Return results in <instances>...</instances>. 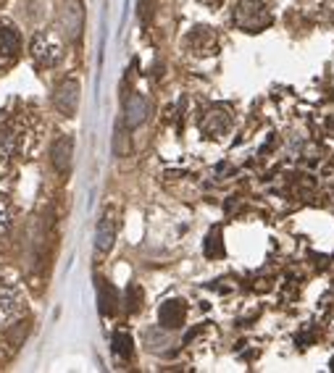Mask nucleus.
I'll use <instances>...</instances> for the list:
<instances>
[{
	"mask_svg": "<svg viewBox=\"0 0 334 373\" xmlns=\"http://www.w3.org/2000/svg\"><path fill=\"white\" fill-rule=\"evenodd\" d=\"M147 113V100L142 95H132L127 100V126H140L145 121Z\"/></svg>",
	"mask_w": 334,
	"mask_h": 373,
	"instance_id": "14",
	"label": "nucleus"
},
{
	"mask_svg": "<svg viewBox=\"0 0 334 373\" xmlns=\"http://www.w3.org/2000/svg\"><path fill=\"white\" fill-rule=\"evenodd\" d=\"M98 307L108 318L116 316V310H119V292L106 279H98Z\"/></svg>",
	"mask_w": 334,
	"mask_h": 373,
	"instance_id": "11",
	"label": "nucleus"
},
{
	"mask_svg": "<svg viewBox=\"0 0 334 373\" xmlns=\"http://www.w3.org/2000/svg\"><path fill=\"white\" fill-rule=\"evenodd\" d=\"M329 371H334V358H332V363H329Z\"/></svg>",
	"mask_w": 334,
	"mask_h": 373,
	"instance_id": "21",
	"label": "nucleus"
},
{
	"mask_svg": "<svg viewBox=\"0 0 334 373\" xmlns=\"http://www.w3.org/2000/svg\"><path fill=\"white\" fill-rule=\"evenodd\" d=\"M82 3L80 0H71L64 11V32H66L68 40H77L82 32Z\"/></svg>",
	"mask_w": 334,
	"mask_h": 373,
	"instance_id": "13",
	"label": "nucleus"
},
{
	"mask_svg": "<svg viewBox=\"0 0 334 373\" xmlns=\"http://www.w3.org/2000/svg\"><path fill=\"white\" fill-rule=\"evenodd\" d=\"M29 53H32V61L42 68H53L55 64H61L64 58V45L58 37H53L50 32H37L32 37V45H29Z\"/></svg>",
	"mask_w": 334,
	"mask_h": 373,
	"instance_id": "4",
	"label": "nucleus"
},
{
	"mask_svg": "<svg viewBox=\"0 0 334 373\" xmlns=\"http://www.w3.org/2000/svg\"><path fill=\"white\" fill-rule=\"evenodd\" d=\"M232 111L224 106H211L205 113L201 116V132L208 137V140H221L224 134H229L232 129Z\"/></svg>",
	"mask_w": 334,
	"mask_h": 373,
	"instance_id": "5",
	"label": "nucleus"
},
{
	"mask_svg": "<svg viewBox=\"0 0 334 373\" xmlns=\"http://www.w3.org/2000/svg\"><path fill=\"white\" fill-rule=\"evenodd\" d=\"M140 307H142V289H140V284H129L127 287V310L137 313Z\"/></svg>",
	"mask_w": 334,
	"mask_h": 373,
	"instance_id": "18",
	"label": "nucleus"
},
{
	"mask_svg": "<svg viewBox=\"0 0 334 373\" xmlns=\"http://www.w3.org/2000/svg\"><path fill=\"white\" fill-rule=\"evenodd\" d=\"M24 310V297L14 281L0 271V332L8 329Z\"/></svg>",
	"mask_w": 334,
	"mask_h": 373,
	"instance_id": "3",
	"label": "nucleus"
},
{
	"mask_svg": "<svg viewBox=\"0 0 334 373\" xmlns=\"http://www.w3.org/2000/svg\"><path fill=\"white\" fill-rule=\"evenodd\" d=\"M21 53V35L14 27V21L0 19V68H8L19 61Z\"/></svg>",
	"mask_w": 334,
	"mask_h": 373,
	"instance_id": "6",
	"label": "nucleus"
},
{
	"mask_svg": "<svg viewBox=\"0 0 334 373\" xmlns=\"http://www.w3.org/2000/svg\"><path fill=\"white\" fill-rule=\"evenodd\" d=\"M185 48H187L189 55H198V58L216 55L219 53V37L211 27H195L185 37Z\"/></svg>",
	"mask_w": 334,
	"mask_h": 373,
	"instance_id": "7",
	"label": "nucleus"
},
{
	"mask_svg": "<svg viewBox=\"0 0 334 373\" xmlns=\"http://www.w3.org/2000/svg\"><path fill=\"white\" fill-rule=\"evenodd\" d=\"M29 140H32V126L27 116L0 111V163H8L16 155L27 153Z\"/></svg>",
	"mask_w": 334,
	"mask_h": 373,
	"instance_id": "1",
	"label": "nucleus"
},
{
	"mask_svg": "<svg viewBox=\"0 0 334 373\" xmlns=\"http://www.w3.org/2000/svg\"><path fill=\"white\" fill-rule=\"evenodd\" d=\"M53 106L64 113V116H74L80 108V82L64 79L53 93Z\"/></svg>",
	"mask_w": 334,
	"mask_h": 373,
	"instance_id": "8",
	"label": "nucleus"
},
{
	"mask_svg": "<svg viewBox=\"0 0 334 373\" xmlns=\"http://www.w3.org/2000/svg\"><path fill=\"white\" fill-rule=\"evenodd\" d=\"M113 240H116V221H113L111 213H106L103 221L98 224V231H95V247H98L100 253H108V250L113 247Z\"/></svg>",
	"mask_w": 334,
	"mask_h": 373,
	"instance_id": "12",
	"label": "nucleus"
},
{
	"mask_svg": "<svg viewBox=\"0 0 334 373\" xmlns=\"http://www.w3.org/2000/svg\"><path fill=\"white\" fill-rule=\"evenodd\" d=\"M153 11H156V0H140V19H142L145 24H150Z\"/></svg>",
	"mask_w": 334,
	"mask_h": 373,
	"instance_id": "19",
	"label": "nucleus"
},
{
	"mask_svg": "<svg viewBox=\"0 0 334 373\" xmlns=\"http://www.w3.org/2000/svg\"><path fill=\"white\" fill-rule=\"evenodd\" d=\"M205 6H211V8H216V6H221V0H203Z\"/></svg>",
	"mask_w": 334,
	"mask_h": 373,
	"instance_id": "20",
	"label": "nucleus"
},
{
	"mask_svg": "<svg viewBox=\"0 0 334 373\" xmlns=\"http://www.w3.org/2000/svg\"><path fill=\"white\" fill-rule=\"evenodd\" d=\"M113 355H116V358H121V360H132V355H134L132 334H127V332L113 334Z\"/></svg>",
	"mask_w": 334,
	"mask_h": 373,
	"instance_id": "15",
	"label": "nucleus"
},
{
	"mask_svg": "<svg viewBox=\"0 0 334 373\" xmlns=\"http://www.w3.org/2000/svg\"><path fill=\"white\" fill-rule=\"evenodd\" d=\"M332 126H334V121H332Z\"/></svg>",
	"mask_w": 334,
	"mask_h": 373,
	"instance_id": "23",
	"label": "nucleus"
},
{
	"mask_svg": "<svg viewBox=\"0 0 334 373\" xmlns=\"http://www.w3.org/2000/svg\"><path fill=\"white\" fill-rule=\"evenodd\" d=\"M3 3H6V0H0V6H3Z\"/></svg>",
	"mask_w": 334,
	"mask_h": 373,
	"instance_id": "22",
	"label": "nucleus"
},
{
	"mask_svg": "<svg viewBox=\"0 0 334 373\" xmlns=\"http://www.w3.org/2000/svg\"><path fill=\"white\" fill-rule=\"evenodd\" d=\"M185 300H166L163 305L158 307V323L163 329H179L185 323Z\"/></svg>",
	"mask_w": 334,
	"mask_h": 373,
	"instance_id": "9",
	"label": "nucleus"
},
{
	"mask_svg": "<svg viewBox=\"0 0 334 373\" xmlns=\"http://www.w3.org/2000/svg\"><path fill=\"white\" fill-rule=\"evenodd\" d=\"M11 224H14V211H11V202L0 195V240L8 234Z\"/></svg>",
	"mask_w": 334,
	"mask_h": 373,
	"instance_id": "17",
	"label": "nucleus"
},
{
	"mask_svg": "<svg viewBox=\"0 0 334 373\" xmlns=\"http://www.w3.org/2000/svg\"><path fill=\"white\" fill-rule=\"evenodd\" d=\"M203 253H205V258H211V260H216V258H221V255H224V240H221V229L219 227L211 229L208 240H205V245H203Z\"/></svg>",
	"mask_w": 334,
	"mask_h": 373,
	"instance_id": "16",
	"label": "nucleus"
},
{
	"mask_svg": "<svg viewBox=\"0 0 334 373\" xmlns=\"http://www.w3.org/2000/svg\"><path fill=\"white\" fill-rule=\"evenodd\" d=\"M71 155H74V140L68 134L61 137V140H55L53 150H50V160H53L55 171L66 173L71 169Z\"/></svg>",
	"mask_w": 334,
	"mask_h": 373,
	"instance_id": "10",
	"label": "nucleus"
},
{
	"mask_svg": "<svg viewBox=\"0 0 334 373\" xmlns=\"http://www.w3.org/2000/svg\"><path fill=\"white\" fill-rule=\"evenodd\" d=\"M274 21V3L271 0H240L234 8V24L242 32L258 35Z\"/></svg>",
	"mask_w": 334,
	"mask_h": 373,
	"instance_id": "2",
	"label": "nucleus"
}]
</instances>
